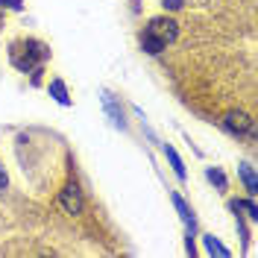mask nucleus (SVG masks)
Wrapping results in <instances>:
<instances>
[{
	"label": "nucleus",
	"mask_w": 258,
	"mask_h": 258,
	"mask_svg": "<svg viewBox=\"0 0 258 258\" xmlns=\"http://www.w3.org/2000/svg\"><path fill=\"white\" fill-rule=\"evenodd\" d=\"M50 59V47L38 38H18L9 44V62L21 74H32V82H38V74L44 71V62Z\"/></svg>",
	"instance_id": "1"
},
{
	"label": "nucleus",
	"mask_w": 258,
	"mask_h": 258,
	"mask_svg": "<svg viewBox=\"0 0 258 258\" xmlns=\"http://www.w3.org/2000/svg\"><path fill=\"white\" fill-rule=\"evenodd\" d=\"M176 35H179V24L173 18H167V12L156 15L147 21L144 32H141V50L150 53V56H159L170 41H176Z\"/></svg>",
	"instance_id": "2"
},
{
	"label": "nucleus",
	"mask_w": 258,
	"mask_h": 258,
	"mask_svg": "<svg viewBox=\"0 0 258 258\" xmlns=\"http://www.w3.org/2000/svg\"><path fill=\"white\" fill-rule=\"evenodd\" d=\"M59 206H62L64 214H71V217H77L82 214L85 209V200H82V188L71 179V182H64V188L59 191Z\"/></svg>",
	"instance_id": "3"
},
{
	"label": "nucleus",
	"mask_w": 258,
	"mask_h": 258,
	"mask_svg": "<svg viewBox=\"0 0 258 258\" xmlns=\"http://www.w3.org/2000/svg\"><path fill=\"white\" fill-rule=\"evenodd\" d=\"M223 126L232 132V135H255V120L249 117L241 109H232V112L223 114Z\"/></svg>",
	"instance_id": "4"
},
{
	"label": "nucleus",
	"mask_w": 258,
	"mask_h": 258,
	"mask_svg": "<svg viewBox=\"0 0 258 258\" xmlns=\"http://www.w3.org/2000/svg\"><path fill=\"white\" fill-rule=\"evenodd\" d=\"M100 100H103V109H106V114H109V120H112L117 129H126L123 109H120V100H117L112 91H100Z\"/></svg>",
	"instance_id": "5"
},
{
	"label": "nucleus",
	"mask_w": 258,
	"mask_h": 258,
	"mask_svg": "<svg viewBox=\"0 0 258 258\" xmlns=\"http://www.w3.org/2000/svg\"><path fill=\"white\" fill-rule=\"evenodd\" d=\"M47 91H50V97H53L59 106H71V103H74V100H71V94H68V85H64V80H50Z\"/></svg>",
	"instance_id": "6"
},
{
	"label": "nucleus",
	"mask_w": 258,
	"mask_h": 258,
	"mask_svg": "<svg viewBox=\"0 0 258 258\" xmlns=\"http://www.w3.org/2000/svg\"><path fill=\"white\" fill-rule=\"evenodd\" d=\"M161 153H164V159L170 161L173 173H176V176L182 179V182H185V179H188V170H185V164H182V159H179V153H176V150H173L170 144H164V147H161Z\"/></svg>",
	"instance_id": "7"
},
{
	"label": "nucleus",
	"mask_w": 258,
	"mask_h": 258,
	"mask_svg": "<svg viewBox=\"0 0 258 258\" xmlns=\"http://www.w3.org/2000/svg\"><path fill=\"white\" fill-rule=\"evenodd\" d=\"M238 173H241V179H243V185H246V191H249V197L255 200V194H258V182H255V167H252L249 161H243L241 167H238Z\"/></svg>",
	"instance_id": "8"
},
{
	"label": "nucleus",
	"mask_w": 258,
	"mask_h": 258,
	"mask_svg": "<svg viewBox=\"0 0 258 258\" xmlns=\"http://www.w3.org/2000/svg\"><path fill=\"white\" fill-rule=\"evenodd\" d=\"M203 246H206V252H209V255H220V258H229V255H232V252H229L223 243L214 238V235H203Z\"/></svg>",
	"instance_id": "9"
},
{
	"label": "nucleus",
	"mask_w": 258,
	"mask_h": 258,
	"mask_svg": "<svg viewBox=\"0 0 258 258\" xmlns=\"http://www.w3.org/2000/svg\"><path fill=\"white\" fill-rule=\"evenodd\" d=\"M170 200H173V206H176L179 217H182V220H185L188 226H194V211H191V206H188V203H185V200H182V197H179L176 191L170 194Z\"/></svg>",
	"instance_id": "10"
},
{
	"label": "nucleus",
	"mask_w": 258,
	"mask_h": 258,
	"mask_svg": "<svg viewBox=\"0 0 258 258\" xmlns=\"http://www.w3.org/2000/svg\"><path fill=\"white\" fill-rule=\"evenodd\" d=\"M232 209H235V211H246V217H249L252 223L258 220V209H255V203H252V197H249V200H235V203H232Z\"/></svg>",
	"instance_id": "11"
},
{
	"label": "nucleus",
	"mask_w": 258,
	"mask_h": 258,
	"mask_svg": "<svg viewBox=\"0 0 258 258\" xmlns=\"http://www.w3.org/2000/svg\"><path fill=\"white\" fill-rule=\"evenodd\" d=\"M206 179H209L211 185H217L220 191H226V188H229V182H226V173L220 170V167H206Z\"/></svg>",
	"instance_id": "12"
},
{
	"label": "nucleus",
	"mask_w": 258,
	"mask_h": 258,
	"mask_svg": "<svg viewBox=\"0 0 258 258\" xmlns=\"http://www.w3.org/2000/svg\"><path fill=\"white\" fill-rule=\"evenodd\" d=\"M185 3L188 0H161V9L164 12H179V9H185Z\"/></svg>",
	"instance_id": "13"
},
{
	"label": "nucleus",
	"mask_w": 258,
	"mask_h": 258,
	"mask_svg": "<svg viewBox=\"0 0 258 258\" xmlns=\"http://www.w3.org/2000/svg\"><path fill=\"white\" fill-rule=\"evenodd\" d=\"M0 9H9V12H24V0H0Z\"/></svg>",
	"instance_id": "14"
},
{
	"label": "nucleus",
	"mask_w": 258,
	"mask_h": 258,
	"mask_svg": "<svg viewBox=\"0 0 258 258\" xmlns=\"http://www.w3.org/2000/svg\"><path fill=\"white\" fill-rule=\"evenodd\" d=\"M6 185H9V176H6V170H3V164H0V191H6Z\"/></svg>",
	"instance_id": "15"
},
{
	"label": "nucleus",
	"mask_w": 258,
	"mask_h": 258,
	"mask_svg": "<svg viewBox=\"0 0 258 258\" xmlns=\"http://www.w3.org/2000/svg\"><path fill=\"white\" fill-rule=\"evenodd\" d=\"M0 24H3V12H0Z\"/></svg>",
	"instance_id": "16"
}]
</instances>
